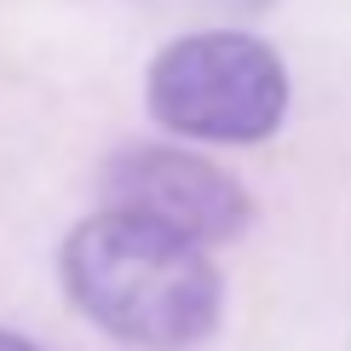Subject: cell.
<instances>
[{"label":"cell","instance_id":"3957f363","mask_svg":"<svg viewBox=\"0 0 351 351\" xmlns=\"http://www.w3.org/2000/svg\"><path fill=\"white\" fill-rule=\"evenodd\" d=\"M104 196L110 208L138 213L150 225L179 230L196 247H219L247 230V196L225 167L202 162L190 150L133 144L104 162Z\"/></svg>","mask_w":351,"mask_h":351},{"label":"cell","instance_id":"6da1fadb","mask_svg":"<svg viewBox=\"0 0 351 351\" xmlns=\"http://www.w3.org/2000/svg\"><path fill=\"white\" fill-rule=\"evenodd\" d=\"M64 288L104 334L138 351H184L219 323L208 247L121 208H104L69 230Z\"/></svg>","mask_w":351,"mask_h":351},{"label":"cell","instance_id":"277c9868","mask_svg":"<svg viewBox=\"0 0 351 351\" xmlns=\"http://www.w3.org/2000/svg\"><path fill=\"white\" fill-rule=\"evenodd\" d=\"M0 351H35V346H29V340H18V334H6V328H0Z\"/></svg>","mask_w":351,"mask_h":351},{"label":"cell","instance_id":"7a4b0ae2","mask_svg":"<svg viewBox=\"0 0 351 351\" xmlns=\"http://www.w3.org/2000/svg\"><path fill=\"white\" fill-rule=\"evenodd\" d=\"M150 110L167 133L208 144H254L288 110V75L254 35H184L150 64Z\"/></svg>","mask_w":351,"mask_h":351}]
</instances>
